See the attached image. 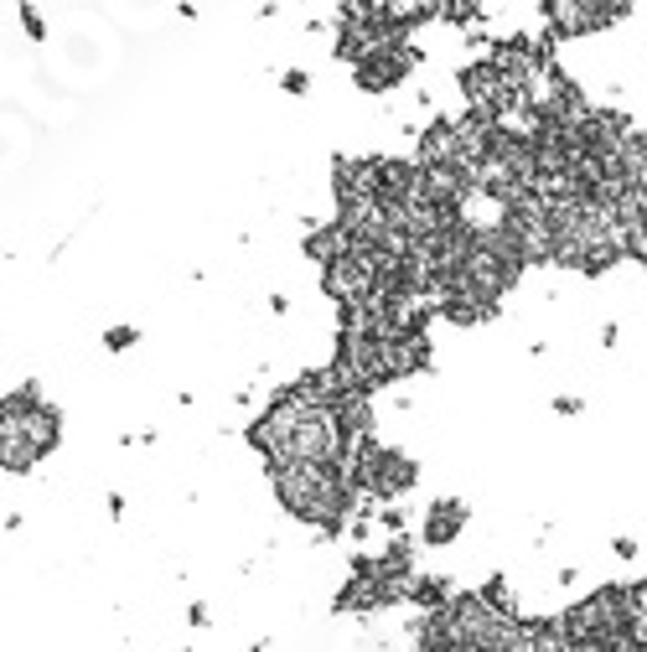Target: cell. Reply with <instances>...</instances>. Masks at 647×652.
Returning <instances> with one entry per match:
<instances>
[{
    "label": "cell",
    "instance_id": "cell-25",
    "mask_svg": "<svg viewBox=\"0 0 647 652\" xmlns=\"http://www.w3.org/2000/svg\"><path fill=\"white\" fill-rule=\"evenodd\" d=\"M249 652H265V648H249Z\"/></svg>",
    "mask_w": 647,
    "mask_h": 652
},
{
    "label": "cell",
    "instance_id": "cell-21",
    "mask_svg": "<svg viewBox=\"0 0 647 652\" xmlns=\"http://www.w3.org/2000/svg\"><path fill=\"white\" fill-rule=\"evenodd\" d=\"M280 84H285V94H306V88H311V78H306V73H285V78H280Z\"/></svg>",
    "mask_w": 647,
    "mask_h": 652
},
{
    "label": "cell",
    "instance_id": "cell-7",
    "mask_svg": "<svg viewBox=\"0 0 647 652\" xmlns=\"http://www.w3.org/2000/svg\"><path fill=\"white\" fill-rule=\"evenodd\" d=\"M415 67H419L415 42H389V47H378L373 58H363V63L353 67V78H357L363 94H389V88H399Z\"/></svg>",
    "mask_w": 647,
    "mask_h": 652
},
{
    "label": "cell",
    "instance_id": "cell-3",
    "mask_svg": "<svg viewBox=\"0 0 647 652\" xmlns=\"http://www.w3.org/2000/svg\"><path fill=\"white\" fill-rule=\"evenodd\" d=\"M58 441H63V415H58V404L42 399L37 383L0 399V466L5 471H16V477L31 471L58 451Z\"/></svg>",
    "mask_w": 647,
    "mask_h": 652
},
{
    "label": "cell",
    "instance_id": "cell-24",
    "mask_svg": "<svg viewBox=\"0 0 647 652\" xmlns=\"http://www.w3.org/2000/svg\"><path fill=\"white\" fill-rule=\"evenodd\" d=\"M451 652H492V648H451Z\"/></svg>",
    "mask_w": 647,
    "mask_h": 652
},
{
    "label": "cell",
    "instance_id": "cell-19",
    "mask_svg": "<svg viewBox=\"0 0 647 652\" xmlns=\"http://www.w3.org/2000/svg\"><path fill=\"white\" fill-rule=\"evenodd\" d=\"M22 26H26V37H37V42L47 37V26H42V16H37V5H26V0H22Z\"/></svg>",
    "mask_w": 647,
    "mask_h": 652
},
{
    "label": "cell",
    "instance_id": "cell-11",
    "mask_svg": "<svg viewBox=\"0 0 647 652\" xmlns=\"http://www.w3.org/2000/svg\"><path fill=\"white\" fill-rule=\"evenodd\" d=\"M544 22H549V37H585L590 31V16H585V0H539Z\"/></svg>",
    "mask_w": 647,
    "mask_h": 652
},
{
    "label": "cell",
    "instance_id": "cell-13",
    "mask_svg": "<svg viewBox=\"0 0 647 652\" xmlns=\"http://www.w3.org/2000/svg\"><path fill=\"white\" fill-rule=\"evenodd\" d=\"M347 249H353V233L342 228V223H327V228H316L311 238H306V254H311L316 264H332V259H342Z\"/></svg>",
    "mask_w": 647,
    "mask_h": 652
},
{
    "label": "cell",
    "instance_id": "cell-22",
    "mask_svg": "<svg viewBox=\"0 0 647 652\" xmlns=\"http://www.w3.org/2000/svg\"><path fill=\"white\" fill-rule=\"evenodd\" d=\"M554 409H560V415H580V399H570V394H564V399H554Z\"/></svg>",
    "mask_w": 647,
    "mask_h": 652
},
{
    "label": "cell",
    "instance_id": "cell-16",
    "mask_svg": "<svg viewBox=\"0 0 647 652\" xmlns=\"http://www.w3.org/2000/svg\"><path fill=\"white\" fill-rule=\"evenodd\" d=\"M481 601L498 611L502 621H518V601H513V590H508V580H502V575H492V580L481 585Z\"/></svg>",
    "mask_w": 647,
    "mask_h": 652
},
{
    "label": "cell",
    "instance_id": "cell-18",
    "mask_svg": "<svg viewBox=\"0 0 647 652\" xmlns=\"http://www.w3.org/2000/svg\"><path fill=\"white\" fill-rule=\"evenodd\" d=\"M104 347H109V353H125V347H135V326H109V332H104Z\"/></svg>",
    "mask_w": 647,
    "mask_h": 652
},
{
    "label": "cell",
    "instance_id": "cell-2",
    "mask_svg": "<svg viewBox=\"0 0 647 652\" xmlns=\"http://www.w3.org/2000/svg\"><path fill=\"white\" fill-rule=\"evenodd\" d=\"M274 482V497L280 507L311 523L321 539H337L342 528L353 523V507H357V492L353 482L342 477L337 461H291V466H274L270 471Z\"/></svg>",
    "mask_w": 647,
    "mask_h": 652
},
{
    "label": "cell",
    "instance_id": "cell-10",
    "mask_svg": "<svg viewBox=\"0 0 647 652\" xmlns=\"http://www.w3.org/2000/svg\"><path fill=\"white\" fill-rule=\"evenodd\" d=\"M440 316L445 321H456V326H481V321H492L498 316V300H487V295L477 290H445L440 295Z\"/></svg>",
    "mask_w": 647,
    "mask_h": 652
},
{
    "label": "cell",
    "instance_id": "cell-20",
    "mask_svg": "<svg viewBox=\"0 0 647 652\" xmlns=\"http://www.w3.org/2000/svg\"><path fill=\"white\" fill-rule=\"evenodd\" d=\"M378 523H383L399 539V533H404V513H399V507H383V513H378Z\"/></svg>",
    "mask_w": 647,
    "mask_h": 652
},
{
    "label": "cell",
    "instance_id": "cell-9",
    "mask_svg": "<svg viewBox=\"0 0 647 652\" xmlns=\"http://www.w3.org/2000/svg\"><path fill=\"white\" fill-rule=\"evenodd\" d=\"M419 166H461L456 120H430L419 135Z\"/></svg>",
    "mask_w": 647,
    "mask_h": 652
},
{
    "label": "cell",
    "instance_id": "cell-1",
    "mask_svg": "<svg viewBox=\"0 0 647 652\" xmlns=\"http://www.w3.org/2000/svg\"><path fill=\"white\" fill-rule=\"evenodd\" d=\"M249 445L265 456L270 471L291 461H342V420L337 409L306 399L301 383H285L270 409L249 424Z\"/></svg>",
    "mask_w": 647,
    "mask_h": 652
},
{
    "label": "cell",
    "instance_id": "cell-8",
    "mask_svg": "<svg viewBox=\"0 0 647 652\" xmlns=\"http://www.w3.org/2000/svg\"><path fill=\"white\" fill-rule=\"evenodd\" d=\"M419 533H425V544H430V549L456 544L461 533H466V503H456V497H440V503H430V507H425V523H419Z\"/></svg>",
    "mask_w": 647,
    "mask_h": 652
},
{
    "label": "cell",
    "instance_id": "cell-6",
    "mask_svg": "<svg viewBox=\"0 0 647 652\" xmlns=\"http://www.w3.org/2000/svg\"><path fill=\"white\" fill-rule=\"evenodd\" d=\"M321 290L332 295L342 311H347V306H368L378 295V264L363 249H347L342 259L321 264Z\"/></svg>",
    "mask_w": 647,
    "mask_h": 652
},
{
    "label": "cell",
    "instance_id": "cell-23",
    "mask_svg": "<svg viewBox=\"0 0 647 652\" xmlns=\"http://www.w3.org/2000/svg\"><path fill=\"white\" fill-rule=\"evenodd\" d=\"M611 549H616V559H632V554H637V544H632V539H616Z\"/></svg>",
    "mask_w": 647,
    "mask_h": 652
},
{
    "label": "cell",
    "instance_id": "cell-14",
    "mask_svg": "<svg viewBox=\"0 0 647 652\" xmlns=\"http://www.w3.org/2000/svg\"><path fill=\"white\" fill-rule=\"evenodd\" d=\"M451 595H456V590L445 585L440 575H415V580H409V590H404V601H409V606H419V611H440Z\"/></svg>",
    "mask_w": 647,
    "mask_h": 652
},
{
    "label": "cell",
    "instance_id": "cell-12",
    "mask_svg": "<svg viewBox=\"0 0 647 652\" xmlns=\"http://www.w3.org/2000/svg\"><path fill=\"white\" fill-rule=\"evenodd\" d=\"M616 161H622V176H626V187H637L647 192V135H626L622 146H616Z\"/></svg>",
    "mask_w": 647,
    "mask_h": 652
},
{
    "label": "cell",
    "instance_id": "cell-5",
    "mask_svg": "<svg viewBox=\"0 0 647 652\" xmlns=\"http://www.w3.org/2000/svg\"><path fill=\"white\" fill-rule=\"evenodd\" d=\"M560 631L570 648H590V642H611V637H626V585H601L590 590L585 601L560 616Z\"/></svg>",
    "mask_w": 647,
    "mask_h": 652
},
{
    "label": "cell",
    "instance_id": "cell-4",
    "mask_svg": "<svg viewBox=\"0 0 647 652\" xmlns=\"http://www.w3.org/2000/svg\"><path fill=\"white\" fill-rule=\"evenodd\" d=\"M342 466V477L353 482V492H363V497H378V503H394V497H404L409 487L419 482V466L404 456V451H394V445L383 441H368L357 445Z\"/></svg>",
    "mask_w": 647,
    "mask_h": 652
},
{
    "label": "cell",
    "instance_id": "cell-17",
    "mask_svg": "<svg viewBox=\"0 0 647 652\" xmlns=\"http://www.w3.org/2000/svg\"><path fill=\"white\" fill-rule=\"evenodd\" d=\"M477 11H481V0H440V22H451V26L477 22Z\"/></svg>",
    "mask_w": 647,
    "mask_h": 652
},
{
    "label": "cell",
    "instance_id": "cell-15",
    "mask_svg": "<svg viewBox=\"0 0 647 652\" xmlns=\"http://www.w3.org/2000/svg\"><path fill=\"white\" fill-rule=\"evenodd\" d=\"M626 637L637 642V652H647V580L626 585Z\"/></svg>",
    "mask_w": 647,
    "mask_h": 652
}]
</instances>
